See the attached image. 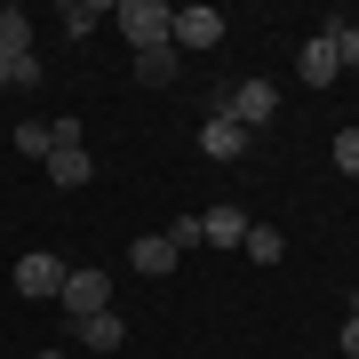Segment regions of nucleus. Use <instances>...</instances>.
Here are the masks:
<instances>
[{
    "instance_id": "12",
    "label": "nucleus",
    "mask_w": 359,
    "mask_h": 359,
    "mask_svg": "<svg viewBox=\"0 0 359 359\" xmlns=\"http://www.w3.org/2000/svg\"><path fill=\"white\" fill-rule=\"evenodd\" d=\"M128 264L144 271V280H160V271H176V248H168V231H152V240L128 248Z\"/></svg>"
},
{
    "instance_id": "17",
    "label": "nucleus",
    "mask_w": 359,
    "mask_h": 359,
    "mask_svg": "<svg viewBox=\"0 0 359 359\" xmlns=\"http://www.w3.org/2000/svg\"><path fill=\"white\" fill-rule=\"evenodd\" d=\"M48 144H56V136H48V120H25V128H16V152H32V160H48Z\"/></svg>"
},
{
    "instance_id": "1",
    "label": "nucleus",
    "mask_w": 359,
    "mask_h": 359,
    "mask_svg": "<svg viewBox=\"0 0 359 359\" xmlns=\"http://www.w3.org/2000/svg\"><path fill=\"white\" fill-rule=\"evenodd\" d=\"M48 160H40V168H48V184H56V192H80V184H88L96 176V168H88V152H80V120L65 112V120H48Z\"/></svg>"
},
{
    "instance_id": "5",
    "label": "nucleus",
    "mask_w": 359,
    "mask_h": 359,
    "mask_svg": "<svg viewBox=\"0 0 359 359\" xmlns=\"http://www.w3.org/2000/svg\"><path fill=\"white\" fill-rule=\"evenodd\" d=\"M16 295H40V304H48V295H65V264L56 256H16Z\"/></svg>"
},
{
    "instance_id": "3",
    "label": "nucleus",
    "mask_w": 359,
    "mask_h": 359,
    "mask_svg": "<svg viewBox=\"0 0 359 359\" xmlns=\"http://www.w3.org/2000/svg\"><path fill=\"white\" fill-rule=\"evenodd\" d=\"M112 311V271H65V327Z\"/></svg>"
},
{
    "instance_id": "20",
    "label": "nucleus",
    "mask_w": 359,
    "mask_h": 359,
    "mask_svg": "<svg viewBox=\"0 0 359 359\" xmlns=\"http://www.w3.org/2000/svg\"><path fill=\"white\" fill-rule=\"evenodd\" d=\"M8 88H40V56H16V65H8Z\"/></svg>"
},
{
    "instance_id": "13",
    "label": "nucleus",
    "mask_w": 359,
    "mask_h": 359,
    "mask_svg": "<svg viewBox=\"0 0 359 359\" xmlns=\"http://www.w3.org/2000/svg\"><path fill=\"white\" fill-rule=\"evenodd\" d=\"M176 65H184L176 40H168V48H144V56H136V80H144V88H168V80H176Z\"/></svg>"
},
{
    "instance_id": "16",
    "label": "nucleus",
    "mask_w": 359,
    "mask_h": 359,
    "mask_svg": "<svg viewBox=\"0 0 359 359\" xmlns=\"http://www.w3.org/2000/svg\"><path fill=\"white\" fill-rule=\"evenodd\" d=\"M327 40H335V65L359 72V25H327Z\"/></svg>"
},
{
    "instance_id": "7",
    "label": "nucleus",
    "mask_w": 359,
    "mask_h": 359,
    "mask_svg": "<svg viewBox=\"0 0 359 359\" xmlns=\"http://www.w3.org/2000/svg\"><path fill=\"white\" fill-rule=\"evenodd\" d=\"M248 224H256V216H248V208H208V216H200V248H240L248 240Z\"/></svg>"
},
{
    "instance_id": "9",
    "label": "nucleus",
    "mask_w": 359,
    "mask_h": 359,
    "mask_svg": "<svg viewBox=\"0 0 359 359\" xmlns=\"http://www.w3.org/2000/svg\"><path fill=\"white\" fill-rule=\"evenodd\" d=\"M295 72H304L311 88H327V80L344 72V65H335V40H327V32H320V40H304V56H295Z\"/></svg>"
},
{
    "instance_id": "4",
    "label": "nucleus",
    "mask_w": 359,
    "mask_h": 359,
    "mask_svg": "<svg viewBox=\"0 0 359 359\" xmlns=\"http://www.w3.org/2000/svg\"><path fill=\"white\" fill-rule=\"evenodd\" d=\"M271 112H280V88H271V80H231V120H240L248 136H256Z\"/></svg>"
},
{
    "instance_id": "2",
    "label": "nucleus",
    "mask_w": 359,
    "mask_h": 359,
    "mask_svg": "<svg viewBox=\"0 0 359 359\" xmlns=\"http://www.w3.org/2000/svg\"><path fill=\"white\" fill-rule=\"evenodd\" d=\"M112 25L128 32V48H168V32H176V8H160V0H120L112 8Z\"/></svg>"
},
{
    "instance_id": "8",
    "label": "nucleus",
    "mask_w": 359,
    "mask_h": 359,
    "mask_svg": "<svg viewBox=\"0 0 359 359\" xmlns=\"http://www.w3.org/2000/svg\"><path fill=\"white\" fill-rule=\"evenodd\" d=\"M200 152L208 160H240L248 152V128H240V120H200Z\"/></svg>"
},
{
    "instance_id": "24",
    "label": "nucleus",
    "mask_w": 359,
    "mask_h": 359,
    "mask_svg": "<svg viewBox=\"0 0 359 359\" xmlns=\"http://www.w3.org/2000/svg\"><path fill=\"white\" fill-rule=\"evenodd\" d=\"M0 88H8V65H0Z\"/></svg>"
},
{
    "instance_id": "10",
    "label": "nucleus",
    "mask_w": 359,
    "mask_h": 359,
    "mask_svg": "<svg viewBox=\"0 0 359 359\" xmlns=\"http://www.w3.org/2000/svg\"><path fill=\"white\" fill-rule=\"evenodd\" d=\"M16 56H32V16L0 8V65H16Z\"/></svg>"
},
{
    "instance_id": "22",
    "label": "nucleus",
    "mask_w": 359,
    "mask_h": 359,
    "mask_svg": "<svg viewBox=\"0 0 359 359\" xmlns=\"http://www.w3.org/2000/svg\"><path fill=\"white\" fill-rule=\"evenodd\" d=\"M351 320H359V287H351Z\"/></svg>"
},
{
    "instance_id": "21",
    "label": "nucleus",
    "mask_w": 359,
    "mask_h": 359,
    "mask_svg": "<svg viewBox=\"0 0 359 359\" xmlns=\"http://www.w3.org/2000/svg\"><path fill=\"white\" fill-rule=\"evenodd\" d=\"M335 351H351V359H359V320H344V335H335Z\"/></svg>"
},
{
    "instance_id": "19",
    "label": "nucleus",
    "mask_w": 359,
    "mask_h": 359,
    "mask_svg": "<svg viewBox=\"0 0 359 359\" xmlns=\"http://www.w3.org/2000/svg\"><path fill=\"white\" fill-rule=\"evenodd\" d=\"M335 168H344V176H359V128L335 136Z\"/></svg>"
},
{
    "instance_id": "15",
    "label": "nucleus",
    "mask_w": 359,
    "mask_h": 359,
    "mask_svg": "<svg viewBox=\"0 0 359 359\" xmlns=\"http://www.w3.org/2000/svg\"><path fill=\"white\" fill-rule=\"evenodd\" d=\"M104 16H112V8H96V0H65V32H72V40H80V32H96Z\"/></svg>"
},
{
    "instance_id": "14",
    "label": "nucleus",
    "mask_w": 359,
    "mask_h": 359,
    "mask_svg": "<svg viewBox=\"0 0 359 359\" xmlns=\"http://www.w3.org/2000/svg\"><path fill=\"white\" fill-rule=\"evenodd\" d=\"M240 256H248V264H280V256H287V240H280V231H271V224H248Z\"/></svg>"
},
{
    "instance_id": "23",
    "label": "nucleus",
    "mask_w": 359,
    "mask_h": 359,
    "mask_svg": "<svg viewBox=\"0 0 359 359\" xmlns=\"http://www.w3.org/2000/svg\"><path fill=\"white\" fill-rule=\"evenodd\" d=\"M32 359H65V351H32Z\"/></svg>"
},
{
    "instance_id": "6",
    "label": "nucleus",
    "mask_w": 359,
    "mask_h": 359,
    "mask_svg": "<svg viewBox=\"0 0 359 359\" xmlns=\"http://www.w3.org/2000/svg\"><path fill=\"white\" fill-rule=\"evenodd\" d=\"M168 40H176V56L184 48H216V40H224V16L216 8H176V32H168Z\"/></svg>"
},
{
    "instance_id": "11",
    "label": "nucleus",
    "mask_w": 359,
    "mask_h": 359,
    "mask_svg": "<svg viewBox=\"0 0 359 359\" xmlns=\"http://www.w3.org/2000/svg\"><path fill=\"white\" fill-rule=\"evenodd\" d=\"M72 335H80L88 351H112V344H128V320H120V311H96V320H80Z\"/></svg>"
},
{
    "instance_id": "18",
    "label": "nucleus",
    "mask_w": 359,
    "mask_h": 359,
    "mask_svg": "<svg viewBox=\"0 0 359 359\" xmlns=\"http://www.w3.org/2000/svg\"><path fill=\"white\" fill-rule=\"evenodd\" d=\"M168 248H176V256H184V248H200V216H176V224H168Z\"/></svg>"
}]
</instances>
